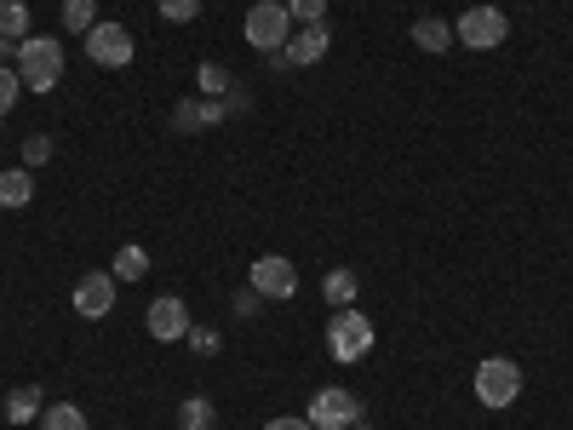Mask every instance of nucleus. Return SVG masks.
<instances>
[{"instance_id":"1","label":"nucleus","mask_w":573,"mask_h":430,"mask_svg":"<svg viewBox=\"0 0 573 430\" xmlns=\"http://www.w3.org/2000/svg\"><path fill=\"white\" fill-rule=\"evenodd\" d=\"M18 75L29 92H52L63 81V47L52 35H23L18 41Z\"/></svg>"},{"instance_id":"2","label":"nucleus","mask_w":573,"mask_h":430,"mask_svg":"<svg viewBox=\"0 0 573 430\" xmlns=\"http://www.w3.org/2000/svg\"><path fill=\"white\" fill-rule=\"evenodd\" d=\"M477 402L482 408H511L516 396H522V368L511 356H488V361H477Z\"/></svg>"},{"instance_id":"3","label":"nucleus","mask_w":573,"mask_h":430,"mask_svg":"<svg viewBox=\"0 0 573 430\" xmlns=\"http://www.w3.org/2000/svg\"><path fill=\"white\" fill-rule=\"evenodd\" d=\"M374 321H367L361 310H332V321H327V350H332V361H361L367 350H374Z\"/></svg>"},{"instance_id":"4","label":"nucleus","mask_w":573,"mask_h":430,"mask_svg":"<svg viewBox=\"0 0 573 430\" xmlns=\"http://www.w3.org/2000/svg\"><path fill=\"white\" fill-rule=\"evenodd\" d=\"M247 41L258 52H282L293 41V12L287 0H258V7H247Z\"/></svg>"},{"instance_id":"5","label":"nucleus","mask_w":573,"mask_h":430,"mask_svg":"<svg viewBox=\"0 0 573 430\" xmlns=\"http://www.w3.org/2000/svg\"><path fill=\"white\" fill-rule=\"evenodd\" d=\"M504 35H511V18L499 7H464V18L453 23V41L470 47V52H493Z\"/></svg>"},{"instance_id":"6","label":"nucleus","mask_w":573,"mask_h":430,"mask_svg":"<svg viewBox=\"0 0 573 430\" xmlns=\"http://www.w3.org/2000/svg\"><path fill=\"white\" fill-rule=\"evenodd\" d=\"M327 47H332L327 23H298L293 41H287L282 52H269V63H276V70H310V63L327 58Z\"/></svg>"},{"instance_id":"7","label":"nucleus","mask_w":573,"mask_h":430,"mask_svg":"<svg viewBox=\"0 0 573 430\" xmlns=\"http://www.w3.org/2000/svg\"><path fill=\"white\" fill-rule=\"evenodd\" d=\"M316 430H350V424H361V402L345 390V385H327V390H316L310 396V413H305Z\"/></svg>"},{"instance_id":"8","label":"nucleus","mask_w":573,"mask_h":430,"mask_svg":"<svg viewBox=\"0 0 573 430\" xmlns=\"http://www.w3.org/2000/svg\"><path fill=\"white\" fill-rule=\"evenodd\" d=\"M86 58L104 63V70H126V63H132V35H126V23H104V18H98V23L86 29Z\"/></svg>"},{"instance_id":"9","label":"nucleus","mask_w":573,"mask_h":430,"mask_svg":"<svg viewBox=\"0 0 573 430\" xmlns=\"http://www.w3.org/2000/svg\"><path fill=\"white\" fill-rule=\"evenodd\" d=\"M247 281L264 293V299H293V293H298V264L282 258V253H264V258H253Z\"/></svg>"},{"instance_id":"10","label":"nucleus","mask_w":573,"mask_h":430,"mask_svg":"<svg viewBox=\"0 0 573 430\" xmlns=\"http://www.w3.org/2000/svg\"><path fill=\"white\" fill-rule=\"evenodd\" d=\"M144 321H150V339L155 345H178L190 334V310H184V299H173V293H161V299L144 310Z\"/></svg>"},{"instance_id":"11","label":"nucleus","mask_w":573,"mask_h":430,"mask_svg":"<svg viewBox=\"0 0 573 430\" xmlns=\"http://www.w3.org/2000/svg\"><path fill=\"white\" fill-rule=\"evenodd\" d=\"M75 310H81L86 321H104V316L115 310V276H110V270L81 276V281H75Z\"/></svg>"},{"instance_id":"12","label":"nucleus","mask_w":573,"mask_h":430,"mask_svg":"<svg viewBox=\"0 0 573 430\" xmlns=\"http://www.w3.org/2000/svg\"><path fill=\"white\" fill-rule=\"evenodd\" d=\"M229 110H224V98H184V104L173 110V126L178 132H207V126H218Z\"/></svg>"},{"instance_id":"13","label":"nucleus","mask_w":573,"mask_h":430,"mask_svg":"<svg viewBox=\"0 0 573 430\" xmlns=\"http://www.w3.org/2000/svg\"><path fill=\"white\" fill-rule=\"evenodd\" d=\"M356 293H361L356 270H327V276H321V299H327L332 310H345V305H356Z\"/></svg>"},{"instance_id":"14","label":"nucleus","mask_w":573,"mask_h":430,"mask_svg":"<svg viewBox=\"0 0 573 430\" xmlns=\"http://www.w3.org/2000/svg\"><path fill=\"white\" fill-rule=\"evenodd\" d=\"M29 195H35L29 167H7V173H0V207H29Z\"/></svg>"},{"instance_id":"15","label":"nucleus","mask_w":573,"mask_h":430,"mask_svg":"<svg viewBox=\"0 0 573 430\" xmlns=\"http://www.w3.org/2000/svg\"><path fill=\"white\" fill-rule=\"evenodd\" d=\"M29 419H41V385H18L7 396V424H29Z\"/></svg>"},{"instance_id":"16","label":"nucleus","mask_w":573,"mask_h":430,"mask_svg":"<svg viewBox=\"0 0 573 430\" xmlns=\"http://www.w3.org/2000/svg\"><path fill=\"white\" fill-rule=\"evenodd\" d=\"M413 41H419L424 52H448V47H453V23H442V18H419V23H413Z\"/></svg>"},{"instance_id":"17","label":"nucleus","mask_w":573,"mask_h":430,"mask_svg":"<svg viewBox=\"0 0 573 430\" xmlns=\"http://www.w3.org/2000/svg\"><path fill=\"white\" fill-rule=\"evenodd\" d=\"M41 430H86V413L75 402H52L41 408Z\"/></svg>"},{"instance_id":"18","label":"nucleus","mask_w":573,"mask_h":430,"mask_svg":"<svg viewBox=\"0 0 573 430\" xmlns=\"http://www.w3.org/2000/svg\"><path fill=\"white\" fill-rule=\"evenodd\" d=\"M144 270H150V253H144V247H121V253H115V264H110V276H115V281H139Z\"/></svg>"},{"instance_id":"19","label":"nucleus","mask_w":573,"mask_h":430,"mask_svg":"<svg viewBox=\"0 0 573 430\" xmlns=\"http://www.w3.org/2000/svg\"><path fill=\"white\" fill-rule=\"evenodd\" d=\"M0 35L7 41L29 35V0H0Z\"/></svg>"},{"instance_id":"20","label":"nucleus","mask_w":573,"mask_h":430,"mask_svg":"<svg viewBox=\"0 0 573 430\" xmlns=\"http://www.w3.org/2000/svg\"><path fill=\"white\" fill-rule=\"evenodd\" d=\"M178 424L184 430H213V402H207V396H184V402H178Z\"/></svg>"},{"instance_id":"21","label":"nucleus","mask_w":573,"mask_h":430,"mask_svg":"<svg viewBox=\"0 0 573 430\" xmlns=\"http://www.w3.org/2000/svg\"><path fill=\"white\" fill-rule=\"evenodd\" d=\"M92 23H98V0H63V29L70 35H86Z\"/></svg>"},{"instance_id":"22","label":"nucleus","mask_w":573,"mask_h":430,"mask_svg":"<svg viewBox=\"0 0 573 430\" xmlns=\"http://www.w3.org/2000/svg\"><path fill=\"white\" fill-rule=\"evenodd\" d=\"M195 86L207 92V98H224V92H229V70H224V63H201V70H195Z\"/></svg>"},{"instance_id":"23","label":"nucleus","mask_w":573,"mask_h":430,"mask_svg":"<svg viewBox=\"0 0 573 430\" xmlns=\"http://www.w3.org/2000/svg\"><path fill=\"white\" fill-rule=\"evenodd\" d=\"M18 98H23V75L0 63V115H12V104H18Z\"/></svg>"},{"instance_id":"24","label":"nucleus","mask_w":573,"mask_h":430,"mask_svg":"<svg viewBox=\"0 0 573 430\" xmlns=\"http://www.w3.org/2000/svg\"><path fill=\"white\" fill-rule=\"evenodd\" d=\"M47 161H52V139H47V132H35V139L23 144V167H47Z\"/></svg>"},{"instance_id":"25","label":"nucleus","mask_w":573,"mask_h":430,"mask_svg":"<svg viewBox=\"0 0 573 430\" xmlns=\"http://www.w3.org/2000/svg\"><path fill=\"white\" fill-rule=\"evenodd\" d=\"M287 12H293V23H321L327 0H287Z\"/></svg>"},{"instance_id":"26","label":"nucleus","mask_w":573,"mask_h":430,"mask_svg":"<svg viewBox=\"0 0 573 430\" xmlns=\"http://www.w3.org/2000/svg\"><path fill=\"white\" fill-rule=\"evenodd\" d=\"M195 12H201V0H161V18L166 23H190Z\"/></svg>"},{"instance_id":"27","label":"nucleus","mask_w":573,"mask_h":430,"mask_svg":"<svg viewBox=\"0 0 573 430\" xmlns=\"http://www.w3.org/2000/svg\"><path fill=\"white\" fill-rule=\"evenodd\" d=\"M184 339H190V345H195L201 356H213V350H218V327H190Z\"/></svg>"},{"instance_id":"28","label":"nucleus","mask_w":573,"mask_h":430,"mask_svg":"<svg viewBox=\"0 0 573 430\" xmlns=\"http://www.w3.org/2000/svg\"><path fill=\"white\" fill-rule=\"evenodd\" d=\"M258 305H264V293H258L253 281H247L242 293H235V316H258Z\"/></svg>"},{"instance_id":"29","label":"nucleus","mask_w":573,"mask_h":430,"mask_svg":"<svg viewBox=\"0 0 573 430\" xmlns=\"http://www.w3.org/2000/svg\"><path fill=\"white\" fill-rule=\"evenodd\" d=\"M264 430H316V424H310V419H269Z\"/></svg>"},{"instance_id":"30","label":"nucleus","mask_w":573,"mask_h":430,"mask_svg":"<svg viewBox=\"0 0 573 430\" xmlns=\"http://www.w3.org/2000/svg\"><path fill=\"white\" fill-rule=\"evenodd\" d=\"M224 110H229V115H235V110H247V92H242V86H229V92H224Z\"/></svg>"},{"instance_id":"31","label":"nucleus","mask_w":573,"mask_h":430,"mask_svg":"<svg viewBox=\"0 0 573 430\" xmlns=\"http://www.w3.org/2000/svg\"><path fill=\"white\" fill-rule=\"evenodd\" d=\"M350 430H374V424H350Z\"/></svg>"},{"instance_id":"32","label":"nucleus","mask_w":573,"mask_h":430,"mask_svg":"<svg viewBox=\"0 0 573 430\" xmlns=\"http://www.w3.org/2000/svg\"><path fill=\"white\" fill-rule=\"evenodd\" d=\"M213 430H218V424H213Z\"/></svg>"}]
</instances>
